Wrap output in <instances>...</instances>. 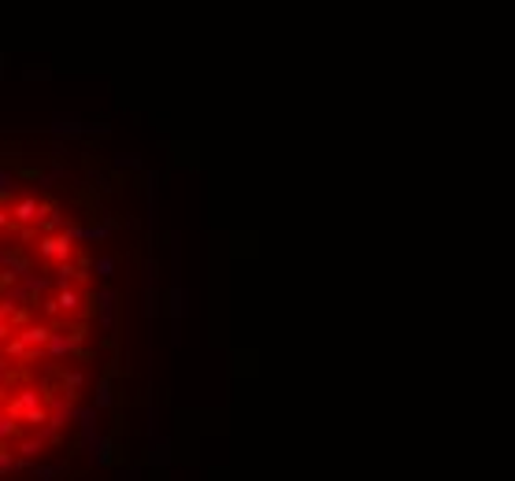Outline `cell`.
<instances>
[{
	"instance_id": "obj_1",
	"label": "cell",
	"mask_w": 515,
	"mask_h": 481,
	"mask_svg": "<svg viewBox=\"0 0 515 481\" xmlns=\"http://www.w3.org/2000/svg\"><path fill=\"white\" fill-rule=\"evenodd\" d=\"M78 307H82V293L71 289L67 281L52 293V300H48V315H74Z\"/></svg>"
},
{
	"instance_id": "obj_2",
	"label": "cell",
	"mask_w": 515,
	"mask_h": 481,
	"mask_svg": "<svg viewBox=\"0 0 515 481\" xmlns=\"http://www.w3.org/2000/svg\"><path fill=\"white\" fill-rule=\"evenodd\" d=\"M8 215H11V222L30 226V222H38V219H41V200H34V196H26V200H15Z\"/></svg>"
},
{
	"instance_id": "obj_3",
	"label": "cell",
	"mask_w": 515,
	"mask_h": 481,
	"mask_svg": "<svg viewBox=\"0 0 515 481\" xmlns=\"http://www.w3.org/2000/svg\"><path fill=\"white\" fill-rule=\"evenodd\" d=\"M63 378V385H60V392H63V400H78L82 396V389H86V370H67V374H60Z\"/></svg>"
},
{
	"instance_id": "obj_4",
	"label": "cell",
	"mask_w": 515,
	"mask_h": 481,
	"mask_svg": "<svg viewBox=\"0 0 515 481\" xmlns=\"http://www.w3.org/2000/svg\"><path fill=\"white\" fill-rule=\"evenodd\" d=\"M26 467H30V459L15 455V452H11V444L0 441V477H4V474H19V470H26Z\"/></svg>"
},
{
	"instance_id": "obj_5",
	"label": "cell",
	"mask_w": 515,
	"mask_h": 481,
	"mask_svg": "<svg viewBox=\"0 0 515 481\" xmlns=\"http://www.w3.org/2000/svg\"><path fill=\"white\" fill-rule=\"evenodd\" d=\"M41 448H45V437L34 434V437H23V441H19V452H15V455H23V459H38V455H41Z\"/></svg>"
},
{
	"instance_id": "obj_6",
	"label": "cell",
	"mask_w": 515,
	"mask_h": 481,
	"mask_svg": "<svg viewBox=\"0 0 515 481\" xmlns=\"http://www.w3.org/2000/svg\"><path fill=\"white\" fill-rule=\"evenodd\" d=\"M23 434H26V429H23L19 422H11L8 414H4V419H0V441H4V444H11L15 437H23Z\"/></svg>"
},
{
	"instance_id": "obj_7",
	"label": "cell",
	"mask_w": 515,
	"mask_h": 481,
	"mask_svg": "<svg viewBox=\"0 0 515 481\" xmlns=\"http://www.w3.org/2000/svg\"><path fill=\"white\" fill-rule=\"evenodd\" d=\"M111 404V385L108 381H101V396H96V407H108Z\"/></svg>"
}]
</instances>
